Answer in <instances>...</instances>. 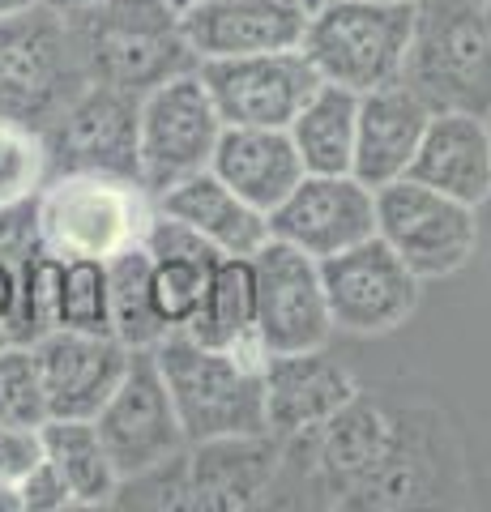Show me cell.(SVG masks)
I'll return each mask as SVG.
<instances>
[{"label": "cell", "mask_w": 491, "mask_h": 512, "mask_svg": "<svg viewBox=\"0 0 491 512\" xmlns=\"http://www.w3.org/2000/svg\"><path fill=\"white\" fill-rule=\"evenodd\" d=\"M154 363L167 380L188 444L269 436L265 423V367L269 350L257 329L231 346H205L184 329L154 346Z\"/></svg>", "instance_id": "1"}, {"label": "cell", "mask_w": 491, "mask_h": 512, "mask_svg": "<svg viewBox=\"0 0 491 512\" xmlns=\"http://www.w3.org/2000/svg\"><path fill=\"white\" fill-rule=\"evenodd\" d=\"M402 82L432 111H491L487 0H415Z\"/></svg>", "instance_id": "2"}, {"label": "cell", "mask_w": 491, "mask_h": 512, "mask_svg": "<svg viewBox=\"0 0 491 512\" xmlns=\"http://www.w3.org/2000/svg\"><path fill=\"white\" fill-rule=\"evenodd\" d=\"M90 82L146 94L171 73L197 69L171 0H99L69 18Z\"/></svg>", "instance_id": "3"}, {"label": "cell", "mask_w": 491, "mask_h": 512, "mask_svg": "<svg viewBox=\"0 0 491 512\" xmlns=\"http://www.w3.org/2000/svg\"><path fill=\"white\" fill-rule=\"evenodd\" d=\"M39 244L56 256H112L141 248L154 218V197L141 180L99 171H60L47 175L35 192Z\"/></svg>", "instance_id": "4"}, {"label": "cell", "mask_w": 491, "mask_h": 512, "mask_svg": "<svg viewBox=\"0 0 491 512\" xmlns=\"http://www.w3.org/2000/svg\"><path fill=\"white\" fill-rule=\"evenodd\" d=\"M86 86L90 69L65 13L39 0L0 18V116L43 133Z\"/></svg>", "instance_id": "5"}, {"label": "cell", "mask_w": 491, "mask_h": 512, "mask_svg": "<svg viewBox=\"0 0 491 512\" xmlns=\"http://www.w3.org/2000/svg\"><path fill=\"white\" fill-rule=\"evenodd\" d=\"M415 0H325L308 13L304 56L321 82L368 94L376 86L402 82Z\"/></svg>", "instance_id": "6"}, {"label": "cell", "mask_w": 491, "mask_h": 512, "mask_svg": "<svg viewBox=\"0 0 491 512\" xmlns=\"http://www.w3.org/2000/svg\"><path fill=\"white\" fill-rule=\"evenodd\" d=\"M223 116L197 69L171 73L137 99V180L158 197L163 188L210 167Z\"/></svg>", "instance_id": "7"}, {"label": "cell", "mask_w": 491, "mask_h": 512, "mask_svg": "<svg viewBox=\"0 0 491 512\" xmlns=\"http://www.w3.org/2000/svg\"><path fill=\"white\" fill-rule=\"evenodd\" d=\"M479 210L427 188L419 180H389L376 188V235L406 261L419 282L453 278L479 248Z\"/></svg>", "instance_id": "8"}, {"label": "cell", "mask_w": 491, "mask_h": 512, "mask_svg": "<svg viewBox=\"0 0 491 512\" xmlns=\"http://www.w3.org/2000/svg\"><path fill=\"white\" fill-rule=\"evenodd\" d=\"M94 427L112 453L120 483H137V478L171 466L188 448L176 402H171L167 380L154 363V350H133L120 384L94 414Z\"/></svg>", "instance_id": "9"}, {"label": "cell", "mask_w": 491, "mask_h": 512, "mask_svg": "<svg viewBox=\"0 0 491 512\" xmlns=\"http://www.w3.org/2000/svg\"><path fill=\"white\" fill-rule=\"evenodd\" d=\"M321 286L334 333H355V338H380V333L402 329L415 316L423 295V282L410 274L406 261L380 235L338 256H325Z\"/></svg>", "instance_id": "10"}, {"label": "cell", "mask_w": 491, "mask_h": 512, "mask_svg": "<svg viewBox=\"0 0 491 512\" xmlns=\"http://www.w3.org/2000/svg\"><path fill=\"white\" fill-rule=\"evenodd\" d=\"M316 431H321L316 466L334 495H368V500L393 495V500H402L410 491L406 436L398 419H389L380 406L355 397Z\"/></svg>", "instance_id": "11"}, {"label": "cell", "mask_w": 491, "mask_h": 512, "mask_svg": "<svg viewBox=\"0 0 491 512\" xmlns=\"http://www.w3.org/2000/svg\"><path fill=\"white\" fill-rule=\"evenodd\" d=\"M252 274H257V338L269 355L329 346L334 320L321 286V261L269 235V244L252 252Z\"/></svg>", "instance_id": "12"}, {"label": "cell", "mask_w": 491, "mask_h": 512, "mask_svg": "<svg viewBox=\"0 0 491 512\" xmlns=\"http://www.w3.org/2000/svg\"><path fill=\"white\" fill-rule=\"evenodd\" d=\"M197 73L223 124H257V128H287L295 111L308 103V94L321 86V73L312 69L304 47L201 60Z\"/></svg>", "instance_id": "13"}, {"label": "cell", "mask_w": 491, "mask_h": 512, "mask_svg": "<svg viewBox=\"0 0 491 512\" xmlns=\"http://www.w3.org/2000/svg\"><path fill=\"white\" fill-rule=\"evenodd\" d=\"M137 99L120 86L90 82L43 128L47 171H99L137 180Z\"/></svg>", "instance_id": "14"}, {"label": "cell", "mask_w": 491, "mask_h": 512, "mask_svg": "<svg viewBox=\"0 0 491 512\" xmlns=\"http://www.w3.org/2000/svg\"><path fill=\"white\" fill-rule=\"evenodd\" d=\"M269 235L308 252L312 261L338 256L376 235V188L351 171L308 175L299 180L278 210H269Z\"/></svg>", "instance_id": "15"}, {"label": "cell", "mask_w": 491, "mask_h": 512, "mask_svg": "<svg viewBox=\"0 0 491 512\" xmlns=\"http://www.w3.org/2000/svg\"><path fill=\"white\" fill-rule=\"evenodd\" d=\"M30 350L39 363L47 419H94L133 359V350L112 333L82 329H52Z\"/></svg>", "instance_id": "16"}, {"label": "cell", "mask_w": 491, "mask_h": 512, "mask_svg": "<svg viewBox=\"0 0 491 512\" xmlns=\"http://www.w3.org/2000/svg\"><path fill=\"white\" fill-rule=\"evenodd\" d=\"M304 26L308 13L295 0H188L180 9V30L197 64L299 47Z\"/></svg>", "instance_id": "17"}, {"label": "cell", "mask_w": 491, "mask_h": 512, "mask_svg": "<svg viewBox=\"0 0 491 512\" xmlns=\"http://www.w3.org/2000/svg\"><path fill=\"white\" fill-rule=\"evenodd\" d=\"M359 384L342 363L321 350L299 355H269L265 367V423L269 436H304L329 423L334 414L355 402Z\"/></svg>", "instance_id": "18"}, {"label": "cell", "mask_w": 491, "mask_h": 512, "mask_svg": "<svg viewBox=\"0 0 491 512\" xmlns=\"http://www.w3.org/2000/svg\"><path fill=\"white\" fill-rule=\"evenodd\" d=\"M410 180L445 192L462 205L491 201V133L487 116L470 111H432L423 128V141L410 158Z\"/></svg>", "instance_id": "19"}, {"label": "cell", "mask_w": 491, "mask_h": 512, "mask_svg": "<svg viewBox=\"0 0 491 512\" xmlns=\"http://www.w3.org/2000/svg\"><path fill=\"white\" fill-rule=\"evenodd\" d=\"M427 120H432V107L406 82H389V86L359 94L351 175H359L368 188L402 180L423 141Z\"/></svg>", "instance_id": "20"}, {"label": "cell", "mask_w": 491, "mask_h": 512, "mask_svg": "<svg viewBox=\"0 0 491 512\" xmlns=\"http://www.w3.org/2000/svg\"><path fill=\"white\" fill-rule=\"evenodd\" d=\"M210 171L235 197L257 205L261 214L278 210L287 192L304 180V163L287 128H257V124H227L214 146Z\"/></svg>", "instance_id": "21"}, {"label": "cell", "mask_w": 491, "mask_h": 512, "mask_svg": "<svg viewBox=\"0 0 491 512\" xmlns=\"http://www.w3.org/2000/svg\"><path fill=\"white\" fill-rule=\"evenodd\" d=\"M141 248L150 256L154 312L167 325V333H176L197 316L218 252L205 244L193 227H184L180 218L163 214L158 205H154V218H150V231L141 239Z\"/></svg>", "instance_id": "22"}, {"label": "cell", "mask_w": 491, "mask_h": 512, "mask_svg": "<svg viewBox=\"0 0 491 512\" xmlns=\"http://www.w3.org/2000/svg\"><path fill=\"white\" fill-rule=\"evenodd\" d=\"M154 205L163 214L180 218L184 227H193L218 256H252L261 244H269V214H261L244 197H235L210 167L163 188Z\"/></svg>", "instance_id": "23"}, {"label": "cell", "mask_w": 491, "mask_h": 512, "mask_svg": "<svg viewBox=\"0 0 491 512\" xmlns=\"http://www.w3.org/2000/svg\"><path fill=\"white\" fill-rule=\"evenodd\" d=\"M355 116H359V94L321 82L308 103L295 111V120L287 124V133L299 150V163L308 175H338L351 171L355 158Z\"/></svg>", "instance_id": "24"}, {"label": "cell", "mask_w": 491, "mask_h": 512, "mask_svg": "<svg viewBox=\"0 0 491 512\" xmlns=\"http://www.w3.org/2000/svg\"><path fill=\"white\" fill-rule=\"evenodd\" d=\"M269 436H240V440H205L197 448L193 466V495L197 504L214 508H244L265 491L274 474V448Z\"/></svg>", "instance_id": "25"}, {"label": "cell", "mask_w": 491, "mask_h": 512, "mask_svg": "<svg viewBox=\"0 0 491 512\" xmlns=\"http://www.w3.org/2000/svg\"><path fill=\"white\" fill-rule=\"evenodd\" d=\"M39 436H43V457L65 478L73 504L99 508L120 491V474L94 419H47Z\"/></svg>", "instance_id": "26"}, {"label": "cell", "mask_w": 491, "mask_h": 512, "mask_svg": "<svg viewBox=\"0 0 491 512\" xmlns=\"http://www.w3.org/2000/svg\"><path fill=\"white\" fill-rule=\"evenodd\" d=\"M257 329V274L252 256H218L197 316L184 325L188 338L205 346H231Z\"/></svg>", "instance_id": "27"}, {"label": "cell", "mask_w": 491, "mask_h": 512, "mask_svg": "<svg viewBox=\"0 0 491 512\" xmlns=\"http://www.w3.org/2000/svg\"><path fill=\"white\" fill-rule=\"evenodd\" d=\"M107 282H112V338L129 350H154L167 338V325L154 312L150 299V256L146 248H129L107 261Z\"/></svg>", "instance_id": "28"}, {"label": "cell", "mask_w": 491, "mask_h": 512, "mask_svg": "<svg viewBox=\"0 0 491 512\" xmlns=\"http://www.w3.org/2000/svg\"><path fill=\"white\" fill-rule=\"evenodd\" d=\"M56 329L112 333V282H107V261H94V256H60Z\"/></svg>", "instance_id": "29"}, {"label": "cell", "mask_w": 491, "mask_h": 512, "mask_svg": "<svg viewBox=\"0 0 491 512\" xmlns=\"http://www.w3.org/2000/svg\"><path fill=\"white\" fill-rule=\"evenodd\" d=\"M60 308V256L39 248L18 265V308L9 320V338L22 346H35L43 333L56 329Z\"/></svg>", "instance_id": "30"}, {"label": "cell", "mask_w": 491, "mask_h": 512, "mask_svg": "<svg viewBox=\"0 0 491 512\" xmlns=\"http://www.w3.org/2000/svg\"><path fill=\"white\" fill-rule=\"evenodd\" d=\"M47 146L43 133L22 120L0 116V205L30 201L47 180Z\"/></svg>", "instance_id": "31"}, {"label": "cell", "mask_w": 491, "mask_h": 512, "mask_svg": "<svg viewBox=\"0 0 491 512\" xmlns=\"http://www.w3.org/2000/svg\"><path fill=\"white\" fill-rule=\"evenodd\" d=\"M0 423H18V427L47 423V397H43L35 350L22 342L0 346Z\"/></svg>", "instance_id": "32"}, {"label": "cell", "mask_w": 491, "mask_h": 512, "mask_svg": "<svg viewBox=\"0 0 491 512\" xmlns=\"http://www.w3.org/2000/svg\"><path fill=\"white\" fill-rule=\"evenodd\" d=\"M39 244V218H35V197L0 205V261L22 265L26 256H35Z\"/></svg>", "instance_id": "33"}, {"label": "cell", "mask_w": 491, "mask_h": 512, "mask_svg": "<svg viewBox=\"0 0 491 512\" xmlns=\"http://www.w3.org/2000/svg\"><path fill=\"white\" fill-rule=\"evenodd\" d=\"M43 461L39 427L0 423V483H22V478Z\"/></svg>", "instance_id": "34"}, {"label": "cell", "mask_w": 491, "mask_h": 512, "mask_svg": "<svg viewBox=\"0 0 491 512\" xmlns=\"http://www.w3.org/2000/svg\"><path fill=\"white\" fill-rule=\"evenodd\" d=\"M18 495H22V512H56V508H73V495L65 487V478L56 474L52 461H39L22 483H18Z\"/></svg>", "instance_id": "35"}, {"label": "cell", "mask_w": 491, "mask_h": 512, "mask_svg": "<svg viewBox=\"0 0 491 512\" xmlns=\"http://www.w3.org/2000/svg\"><path fill=\"white\" fill-rule=\"evenodd\" d=\"M13 308H18V265L13 261H0V329L9 333V320ZM13 342V338H9Z\"/></svg>", "instance_id": "36"}, {"label": "cell", "mask_w": 491, "mask_h": 512, "mask_svg": "<svg viewBox=\"0 0 491 512\" xmlns=\"http://www.w3.org/2000/svg\"><path fill=\"white\" fill-rule=\"evenodd\" d=\"M0 512H22L18 483H0Z\"/></svg>", "instance_id": "37"}, {"label": "cell", "mask_w": 491, "mask_h": 512, "mask_svg": "<svg viewBox=\"0 0 491 512\" xmlns=\"http://www.w3.org/2000/svg\"><path fill=\"white\" fill-rule=\"evenodd\" d=\"M30 5H39V0H0V18H13V13H22Z\"/></svg>", "instance_id": "38"}, {"label": "cell", "mask_w": 491, "mask_h": 512, "mask_svg": "<svg viewBox=\"0 0 491 512\" xmlns=\"http://www.w3.org/2000/svg\"><path fill=\"white\" fill-rule=\"evenodd\" d=\"M295 5H299V9H304V13H316V9H321V5H325V0H295Z\"/></svg>", "instance_id": "39"}, {"label": "cell", "mask_w": 491, "mask_h": 512, "mask_svg": "<svg viewBox=\"0 0 491 512\" xmlns=\"http://www.w3.org/2000/svg\"><path fill=\"white\" fill-rule=\"evenodd\" d=\"M0 346H9V333L5 329H0Z\"/></svg>", "instance_id": "40"}, {"label": "cell", "mask_w": 491, "mask_h": 512, "mask_svg": "<svg viewBox=\"0 0 491 512\" xmlns=\"http://www.w3.org/2000/svg\"><path fill=\"white\" fill-rule=\"evenodd\" d=\"M171 5H176V9H180V5H188V0H171Z\"/></svg>", "instance_id": "41"}, {"label": "cell", "mask_w": 491, "mask_h": 512, "mask_svg": "<svg viewBox=\"0 0 491 512\" xmlns=\"http://www.w3.org/2000/svg\"><path fill=\"white\" fill-rule=\"evenodd\" d=\"M487 133H491V111H487Z\"/></svg>", "instance_id": "42"}, {"label": "cell", "mask_w": 491, "mask_h": 512, "mask_svg": "<svg viewBox=\"0 0 491 512\" xmlns=\"http://www.w3.org/2000/svg\"><path fill=\"white\" fill-rule=\"evenodd\" d=\"M487 13H491V0H487Z\"/></svg>", "instance_id": "43"}, {"label": "cell", "mask_w": 491, "mask_h": 512, "mask_svg": "<svg viewBox=\"0 0 491 512\" xmlns=\"http://www.w3.org/2000/svg\"><path fill=\"white\" fill-rule=\"evenodd\" d=\"M180 9H184V5H180Z\"/></svg>", "instance_id": "44"}]
</instances>
